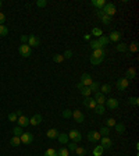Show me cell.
<instances>
[{"mask_svg":"<svg viewBox=\"0 0 139 156\" xmlns=\"http://www.w3.org/2000/svg\"><path fill=\"white\" fill-rule=\"evenodd\" d=\"M100 138H102V135L99 134V131H89L88 133L89 142H97V141H100Z\"/></svg>","mask_w":139,"mask_h":156,"instance_id":"obj_9","label":"cell"},{"mask_svg":"<svg viewBox=\"0 0 139 156\" xmlns=\"http://www.w3.org/2000/svg\"><path fill=\"white\" fill-rule=\"evenodd\" d=\"M128 103H130V105H132V106H138L139 105V99L136 96L130 98V99H128Z\"/></svg>","mask_w":139,"mask_h":156,"instance_id":"obj_40","label":"cell"},{"mask_svg":"<svg viewBox=\"0 0 139 156\" xmlns=\"http://www.w3.org/2000/svg\"><path fill=\"white\" fill-rule=\"evenodd\" d=\"M102 10H103V13L106 14V15H109V17H113V15L116 14V11H117L116 6L113 4V3H106Z\"/></svg>","mask_w":139,"mask_h":156,"instance_id":"obj_1","label":"cell"},{"mask_svg":"<svg viewBox=\"0 0 139 156\" xmlns=\"http://www.w3.org/2000/svg\"><path fill=\"white\" fill-rule=\"evenodd\" d=\"M79 82L82 84L83 87H89V85L93 82V79H92V77H90V74L85 73L81 75V81H79Z\"/></svg>","mask_w":139,"mask_h":156,"instance_id":"obj_7","label":"cell"},{"mask_svg":"<svg viewBox=\"0 0 139 156\" xmlns=\"http://www.w3.org/2000/svg\"><path fill=\"white\" fill-rule=\"evenodd\" d=\"M114 125H116V120L113 119V117H111V119H107L106 127H109V128H110V127H114Z\"/></svg>","mask_w":139,"mask_h":156,"instance_id":"obj_42","label":"cell"},{"mask_svg":"<svg viewBox=\"0 0 139 156\" xmlns=\"http://www.w3.org/2000/svg\"><path fill=\"white\" fill-rule=\"evenodd\" d=\"M17 119H18V117H17V114H15V112H14V113H10V114H9V121H11V123H15V121H17Z\"/></svg>","mask_w":139,"mask_h":156,"instance_id":"obj_43","label":"cell"},{"mask_svg":"<svg viewBox=\"0 0 139 156\" xmlns=\"http://www.w3.org/2000/svg\"><path fill=\"white\" fill-rule=\"evenodd\" d=\"M92 35H95V36H97V38H100L103 35V31L100 29V28H97V27H95L92 29Z\"/></svg>","mask_w":139,"mask_h":156,"instance_id":"obj_35","label":"cell"},{"mask_svg":"<svg viewBox=\"0 0 139 156\" xmlns=\"http://www.w3.org/2000/svg\"><path fill=\"white\" fill-rule=\"evenodd\" d=\"M67 135H68L70 139H72V142H75V144L79 142V141L82 139V135H81V133H79L78 130H71Z\"/></svg>","mask_w":139,"mask_h":156,"instance_id":"obj_3","label":"cell"},{"mask_svg":"<svg viewBox=\"0 0 139 156\" xmlns=\"http://www.w3.org/2000/svg\"><path fill=\"white\" fill-rule=\"evenodd\" d=\"M83 39H85V41H90V35H89V34L83 35Z\"/></svg>","mask_w":139,"mask_h":156,"instance_id":"obj_54","label":"cell"},{"mask_svg":"<svg viewBox=\"0 0 139 156\" xmlns=\"http://www.w3.org/2000/svg\"><path fill=\"white\" fill-rule=\"evenodd\" d=\"M96 14H97V17H99V18H103V17L106 15V14L103 13V10H102V9H100V10H96Z\"/></svg>","mask_w":139,"mask_h":156,"instance_id":"obj_52","label":"cell"},{"mask_svg":"<svg viewBox=\"0 0 139 156\" xmlns=\"http://www.w3.org/2000/svg\"><path fill=\"white\" fill-rule=\"evenodd\" d=\"M57 139H59V142L61 144V145H65V144L68 142V135L67 134H59V137H57Z\"/></svg>","mask_w":139,"mask_h":156,"instance_id":"obj_21","label":"cell"},{"mask_svg":"<svg viewBox=\"0 0 139 156\" xmlns=\"http://www.w3.org/2000/svg\"><path fill=\"white\" fill-rule=\"evenodd\" d=\"M100 20H102V23L104 24V25H109V24L111 23V17H109V15H104V17Z\"/></svg>","mask_w":139,"mask_h":156,"instance_id":"obj_44","label":"cell"},{"mask_svg":"<svg viewBox=\"0 0 139 156\" xmlns=\"http://www.w3.org/2000/svg\"><path fill=\"white\" fill-rule=\"evenodd\" d=\"M59 131L56 128H50V130H47V133H46V137L47 138H50V139H56V138L59 137Z\"/></svg>","mask_w":139,"mask_h":156,"instance_id":"obj_18","label":"cell"},{"mask_svg":"<svg viewBox=\"0 0 139 156\" xmlns=\"http://www.w3.org/2000/svg\"><path fill=\"white\" fill-rule=\"evenodd\" d=\"M10 145H11V147H20V145H21L20 137H15V135H14V137L10 139Z\"/></svg>","mask_w":139,"mask_h":156,"instance_id":"obj_23","label":"cell"},{"mask_svg":"<svg viewBox=\"0 0 139 156\" xmlns=\"http://www.w3.org/2000/svg\"><path fill=\"white\" fill-rule=\"evenodd\" d=\"M97 41H99V43H100V46L102 47H104L106 45H109V36H104V35H102L100 38H97Z\"/></svg>","mask_w":139,"mask_h":156,"instance_id":"obj_24","label":"cell"},{"mask_svg":"<svg viewBox=\"0 0 139 156\" xmlns=\"http://www.w3.org/2000/svg\"><path fill=\"white\" fill-rule=\"evenodd\" d=\"M89 89H90V92H95V93H96V92H99V89H100V84L93 81V82L89 85Z\"/></svg>","mask_w":139,"mask_h":156,"instance_id":"obj_25","label":"cell"},{"mask_svg":"<svg viewBox=\"0 0 139 156\" xmlns=\"http://www.w3.org/2000/svg\"><path fill=\"white\" fill-rule=\"evenodd\" d=\"M43 156H57V151H56V149H53V148H49V149H46V151H45Z\"/></svg>","mask_w":139,"mask_h":156,"instance_id":"obj_29","label":"cell"},{"mask_svg":"<svg viewBox=\"0 0 139 156\" xmlns=\"http://www.w3.org/2000/svg\"><path fill=\"white\" fill-rule=\"evenodd\" d=\"M17 123H18L20 127H27V125H29V117H27V116H20L18 119H17Z\"/></svg>","mask_w":139,"mask_h":156,"instance_id":"obj_12","label":"cell"},{"mask_svg":"<svg viewBox=\"0 0 139 156\" xmlns=\"http://www.w3.org/2000/svg\"><path fill=\"white\" fill-rule=\"evenodd\" d=\"M18 50H20V55L22 56V57H29V56L32 55V50H31V47L28 45H20Z\"/></svg>","mask_w":139,"mask_h":156,"instance_id":"obj_6","label":"cell"},{"mask_svg":"<svg viewBox=\"0 0 139 156\" xmlns=\"http://www.w3.org/2000/svg\"><path fill=\"white\" fill-rule=\"evenodd\" d=\"M21 43H22V45H27L28 43V36L27 35H22V36H21Z\"/></svg>","mask_w":139,"mask_h":156,"instance_id":"obj_53","label":"cell"},{"mask_svg":"<svg viewBox=\"0 0 139 156\" xmlns=\"http://www.w3.org/2000/svg\"><path fill=\"white\" fill-rule=\"evenodd\" d=\"M77 88H78L79 91H81V89H82V88H83V85H82V84H81V82H78V84H77Z\"/></svg>","mask_w":139,"mask_h":156,"instance_id":"obj_55","label":"cell"},{"mask_svg":"<svg viewBox=\"0 0 139 156\" xmlns=\"http://www.w3.org/2000/svg\"><path fill=\"white\" fill-rule=\"evenodd\" d=\"M61 116H63L64 119H70V117H72V110H68V109H65V110H63Z\"/></svg>","mask_w":139,"mask_h":156,"instance_id":"obj_39","label":"cell"},{"mask_svg":"<svg viewBox=\"0 0 139 156\" xmlns=\"http://www.w3.org/2000/svg\"><path fill=\"white\" fill-rule=\"evenodd\" d=\"M36 6H38V7H46V6H47V1H46V0H38V1H36Z\"/></svg>","mask_w":139,"mask_h":156,"instance_id":"obj_47","label":"cell"},{"mask_svg":"<svg viewBox=\"0 0 139 156\" xmlns=\"http://www.w3.org/2000/svg\"><path fill=\"white\" fill-rule=\"evenodd\" d=\"M42 123V114H39V113H36L35 116H32L31 119H29V124L31 125H38V124Z\"/></svg>","mask_w":139,"mask_h":156,"instance_id":"obj_14","label":"cell"},{"mask_svg":"<svg viewBox=\"0 0 139 156\" xmlns=\"http://www.w3.org/2000/svg\"><path fill=\"white\" fill-rule=\"evenodd\" d=\"M89 101H90V96H88V98H83L82 105L85 106V107H88V105H89Z\"/></svg>","mask_w":139,"mask_h":156,"instance_id":"obj_51","label":"cell"},{"mask_svg":"<svg viewBox=\"0 0 139 156\" xmlns=\"http://www.w3.org/2000/svg\"><path fill=\"white\" fill-rule=\"evenodd\" d=\"M63 57H64V59H71V57H72V52H71V50H65L64 55H63Z\"/></svg>","mask_w":139,"mask_h":156,"instance_id":"obj_49","label":"cell"},{"mask_svg":"<svg viewBox=\"0 0 139 156\" xmlns=\"http://www.w3.org/2000/svg\"><path fill=\"white\" fill-rule=\"evenodd\" d=\"M20 139H21V144L29 145V144L33 141V135L31 133H22L21 135H20Z\"/></svg>","mask_w":139,"mask_h":156,"instance_id":"obj_5","label":"cell"},{"mask_svg":"<svg viewBox=\"0 0 139 156\" xmlns=\"http://www.w3.org/2000/svg\"><path fill=\"white\" fill-rule=\"evenodd\" d=\"M104 56H106L104 49H96V50H93V55L90 56V57H95V59H104Z\"/></svg>","mask_w":139,"mask_h":156,"instance_id":"obj_16","label":"cell"},{"mask_svg":"<svg viewBox=\"0 0 139 156\" xmlns=\"http://www.w3.org/2000/svg\"><path fill=\"white\" fill-rule=\"evenodd\" d=\"M29 47H38L41 45V38L36 36V35H31L28 36V43H27Z\"/></svg>","mask_w":139,"mask_h":156,"instance_id":"obj_4","label":"cell"},{"mask_svg":"<svg viewBox=\"0 0 139 156\" xmlns=\"http://www.w3.org/2000/svg\"><path fill=\"white\" fill-rule=\"evenodd\" d=\"M104 4H106V0H92V6H95L97 10L103 9Z\"/></svg>","mask_w":139,"mask_h":156,"instance_id":"obj_19","label":"cell"},{"mask_svg":"<svg viewBox=\"0 0 139 156\" xmlns=\"http://www.w3.org/2000/svg\"><path fill=\"white\" fill-rule=\"evenodd\" d=\"M96 102H95V99H93V98H90V101H89V105H88V109H95V107H96Z\"/></svg>","mask_w":139,"mask_h":156,"instance_id":"obj_45","label":"cell"},{"mask_svg":"<svg viewBox=\"0 0 139 156\" xmlns=\"http://www.w3.org/2000/svg\"><path fill=\"white\" fill-rule=\"evenodd\" d=\"M4 23H6V15L0 11V25H4Z\"/></svg>","mask_w":139,"mask_h":156,"instance_id":"obj_50","label":"cell"},{"mask_svg":"<svg viewBox=\"0 0 139 156\" xmlns=\"http://www.w3.org/2000/svg\"><path fill=\"white\" fill-rule=\"evenodd\" d=\"M135 77H136V71H135L134 67H130V69L125 71V77L124 78H127L128 81H130V79H134Z\"/></svg>","mask_w":139,"mask_h":156,"instance_id":"obj_15","label":"cell"},{"mask_svg":"<svg viewBox=\"0 0 139 156\" xmlns=\"http://www.w3.org/2000/svg\"><path fill=\"white\" fill-rule=\"evenodd\" d=\"M117 50L118 52H127L128 50V46L125 45V43H120V45H117Z\"/></svg>","mask_w":139,"mask_h":156,"instance_id":"obj_41","label":"cell"},{"mask_svg":"<svg viewBox=\"0 0 139 156\" xmlns=\"http://www.w3.org/2000/svg\"><path fill=\"white\" fill-rule=\"evenodd\" d=\"M114 128H116V131L118 134H122L125 131V125L122 123H116V125H114Z\"/></svg>","mask_w":139,"mask_h":156,"instance_id":"obj_27","label":"cell"},{"mask_svg":"<svg viewBox=\"0 0 139 156\" xmlns=\"http://www.w3.org/2000/svg\"><path fill=\"white\" fill-rule=\"evenodd\" d=\"M57 156H70V151L67 148H60L57 151Z\"/></svg>","mask_w":139,"mask_h":156,"instance_id":"obj_28","label":"cell"},{"mask_svg":"<svg viewBox=\"0 0 139 156\" xmlns=\"http://www.w3.org/2000/svg\"><path fill=\"white\" fill-rule=\"evenodd\" d=\"M81 93H82V96L83 98H88V96H90V89H89V87H83L82 89H81Z\"/></svg>","mask_w":139,"mask_h":156,"instance_id":"obj_32","label":"cell"},{"mask_svg":"<svg viewBox=\"0 0 139 156\" xmlns=\"http://www.w3.org/2000/svg\"><path fill=\"white\" fill-rule=\"evenodd\" d=\"M9 34V28L6 25H0V36H6Z\"/></svg>","mask_w":139,"mask_h":156,"instance_id":"obj_37","label":"cell"},{"mask_svg":"<svg viewBox=\"0 0 139 156\" xmlns=\"http://www.w3.org/2000/svg\"><path fill=\"white\" fill-rule=\"evenodd\" d=\"M70 152H75V149H77V145H75V142H71L68 144V148H67Z\"/></svg>","mask_w":139,"mask_h":156,"instance_id":"obj_48","label":"cell"},{"mask_svg":"<svg viewBox=\"0 0 139 156\" xmlns=\"http://www.w3.org/2000/svg\"><path fill=\"white\" fill-rule=\"evenodd\" d=\"M99 91L102 92L103 95L110 93V92H111V85H110V84H103V85H100V89H99Z\"/></svg>","mask_w":139,"mask_h":156,"instance_id":"obj_20","label":"cell"},{"mask_svg":"<svg viewBox=\"0 0 139 156\" xmlns=\"http://www.w3.org/2000/svg\"><path fill=\"white\" fill-rule=\"evenodd\" d=\"M1 6H3V3H1V0H0V7H1Z\"/></svg>","mask_w":139,"mask_h":156,"instance_id":"obj_57","label":"cell"},{"mask_svg":"<svg viewBox=\"0 0 139 156\" xmlns=\"http://www.w3.org/2000/svg\"><path fill=\"white\" fill-rule=\"evenodd\" d=\"M93 110H95V113H97L99 116H103L104 114V112H106V107H104V105H96V107H95Z\"/></svg>","mask_w":139,"mask_h":156,"instance_id":"obj_22","label":"cell"},{"mask_svg":"<svg viewBox=\"0 0 139 156\" xmlns=\"http://www.w3.org/2000/svg\"><path fill=\"white\" fill-rule=\"evenodd\" d=\"M74 153H77L78 156H85L86 153H88V151H86L85 148H82V147H77V149H75Z\"/></svg>","mask_w":139,"mask_h":156,"instance_id":"obj_26","label":"cell"},{"mask_svg":"<svg viewBox=\"0 0 139 156\" xmlns=\"http://www.w3.org/2000/svg\"><path fill=\"white\" fill-rule=\"evenodd\" d=\"M53 61L54 63H61V61H64V57H63V55H53Z\"/></svg>","mask_w":139,"mask_h":156,"instance_id":"obj_38","label":"cell"},{"mask_svg":"<svg viewBox=\"0 0 139 156\" xmlns=\"http://www.w3.org/2000/svg\"><path fill=\"white\" fill-rule=\"evenodd\" d=\"M103 61V59H95V57H90V63H92L93 66H97V64H100Z\"/></svg>","mask_w":139,"mask_h":156,"instance_id":"obj_46","label":"cell"},{"mask_svg":"<svg viewBox=\"0 0 139 156\" xmlns=\"http://www.w3.org/2000/svg\"><path fill=\"white\" fill-rule=\"evenodd\" d=\"M103 151H104V149H103L100 145H97V147L93 149V156H102Z\"/></svg>","mask_w":139,"mask_h":156,"instance_id":"obj_33","label":"cell"},{"mask_svg":"<svg viewBox=\"0 0 139 156\" xmlns=\"http://www.w3.org/2000/svg\"><path fill=\"white\" fill-rule=\"evenodd\" d=\"M15 114H17V117H20V116H22V112H21V110H17V112H15Z\"/></svg>","mask_w":139,"mask_h":156,"instance_id":"obj_56","label":"cell"},{"mask_svg":"<svg viewBox=\"0 0 139 156\" xmlns=\"http://www.w3.org/2000/svg\"><path fill=\"white\" fill-rule=\"evenodd\" d=\"M120 39H121V32H118V31H113L110 34V36H109V41L111 42H120Z\"/></svg>","mask_w":139,"mask_h":156,"instance_id":"obj_17","label":"cell"},{"mask_svg":"<svg viewBox=\"0 0 139 156\" xmlns=\"http://www.w3.org/2000/svg\"><path fill=\"white\" fill-rule=\"evenodd\" d=\"M104 105H106L109 109H111V110H116L117 107H118V101H117L116 98H109V99H106Z\"/></svg>","mask_w":139,"mask_h":156,"instance_id":"obj_8","label":"cell"},{"mask_svg":"<svg viewBox=\"0 0 139 156\" xmlns=\"http://www.w3.org/2000/svg\"><path fill=\"white\" fill-rule=\"evenodd\" d=\"M100 147L103 149H109L111 147V139L109 137H102L100 138Z\"/></svg>","mask_w":139,"mask_h":156,"instance_id":"obj_13","label":"cell"},{"mask_svg":"<svg viewBox=\"0 0 139 156\" xmlns=\"http://www.w3.org/2000/svg\"><path fill=\"white\" fill-rule=\"evenodd\" d=\"M93 99H95V102H96L97 105H104V102H106V96H104L100 91L95 93V98H93Z\"/></svg>","mask_w":139,"mask_h":156,"instance_id":"obj_11","label":"cell"},{"mask_svg":"<svg viewBox=\"0 0 139 156\" xmlns=\"http://www.w3.org/2000/svg\"><path fill=\"white\" fill-rule=\"evenodd\" d=\"M72 117H74V120L77 123H83V121H85V116H83V113L81 110L72 112Z\"/></svg>","mask_w":139,"mask_h":156,"instance_id":"obj_10","label":"cell"},{"mask_svg":"<svg viewBox=\"0 0 139 156\" xmlns=\"http://www.w3.org/2000/svg\"><path fill=\"white\" fill-rule=\"evenodd\" d=\"M128 50H130L131 53H136V52H138V42H132V43L128 46Z\"/></svg>","mask_w":139,"mask_h":156,"instance_id":"obj_30","label":"cell"},{"mask_svg":"<svg viewBox=\"0 0 139 156\" xmlns=\"http://www.w3.org/2000/svg\"><path fill=\"white\" fill-rule=\"evenodd\" d=\"M99 134H100L102 137H109V134H110V128H109V127H102L100 131H99Z\"/></svg>","mask_w":139,"mask_h":156,"instance_id":"obj_34","label":"cell"},{"mask_svg":"<svg viewBox=\"0 0 139 156\" xmlns=\"http://www.w3.org/2000/svg\"><path fill=\"white\" fill-rule=\"evenodd\" d=\"M89 45H90V47H92L93 50H96V49H103L97 39H96V41H90V43H89Z\"/></svg>","mask_w":139,"mask_h":156,"instance_id":"obj_31","label":"cell"},{"mask_svg":"<svg viewBox=\"0 0 139 156\" xmlns=\"http://www.w3.org/2000/svg\"><path fill=\"white\" fill-rule=\"evenodd\" d=\"M128 85H130V81H128L127 78H118L116 82V87L118 91H125V89L128 88Z\"/></svg>","mask_w":139,"mask_h":156,"instance_id":"obj_2","label":"cell"},{"mask_svg":"<svg viewBox=\"0 0 139 156\" xmlns=\"http://www.w3.org/2000/svg\"><path fill=\"white\" fill-rule=\"evenodd\" d=\"M13 134L15 135V137H20V135L22 134V127H20V125H17V127H14Z\"/></svg>","mask_w":139,"mask_h":156,"instance_id":"obj_36","label":"cell"}]
</instances>
